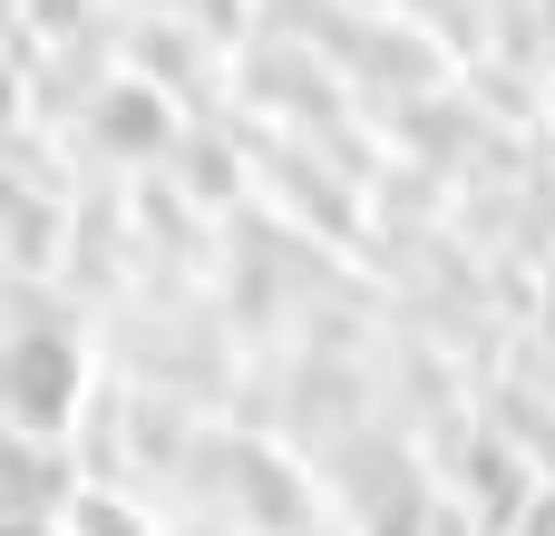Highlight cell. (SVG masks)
<instances>
[{"mask_svg":"<svg viewBox=\"0 0 555 536\" xmlns=\"http://www.w3.org/2000/svg\"><path fill=\"white\" fill-rule=\"evenodd\" d=\"M0 381L20 391V410H59V352H20L0 361Z\"/></svg>","mask_w":555,"mask_h":536,"instance_id":"cell-1","label":"cell"}]
</instances>
